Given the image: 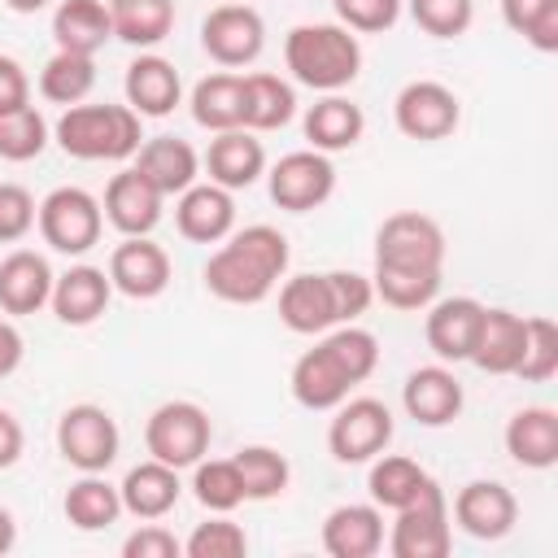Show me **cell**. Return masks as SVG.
Returning <instances> with one entry per match:
<instances>
[{"label":"cell","mask_w":558,"mask_h":558,"mask_svg":"<svg viewBox=\"0 0 558 558\" xmlns=\"http://www.w3.org/2000/svg\"><path fill=\"white\" fill-rule=\"evenodd\" d=\"M392 432H397L392 410L379 397H344L327 423V453L340 466H362L388 449Z\"/></svg>","instance_id":"8"},{"label":"cell","mask_w":558,"mask_h":558,"mask_svg":"<svg viewBox=\"0 0 558 558\" xmlns=\"http://www.w3.org/2000/svg\"><path fill=\"white\" fill-rule=\"evenodd\" d=\"M209 440H214V418L205 405L196 401H161L148 423H144V449L148 458L174 466V471H192L205 453H209Z\"/></svg>","instance_id":"5"},{"label":"cell","mask_w":558,"mask_h":558,"mask_svg":"<svg viewBox=\"0 0 558 558\" xmlns=\"http://www.w3.org/2000/svg\"><path fill=\"white\" fill-rule=\"evenodd\" d=\"M113 39L109 4L105 0H57L52 9V44L61 52H83L96 57Z\"/></svg>","instance_id":"31"},{"label":"cell","mask_w":558,"mask_h":558,"mask_svg":"<svg viewBox=\"0 0 558 558\" xmlns=\"http://www.w3.org/2000/svg\"><path fill=\"white\" fill-rule=\"evenodd\" d=\"M22 449H26V432H22V423L13 418V410L0 405V471H9V466L22 458Z\"/></svg>","instance_id":"51"},{"label":"cell","mask_w":558,"mask_h":558,"mask_svg":"<svg viewBox=\"0 0 558 558\" xmlns=\"http://www.w3.org/2000/svg\"><path fill=\"white\" fill-rule=\"evenodd\" d=\"M283 65L310 92H344L362 74V39L340 22H301L283 35Z\"/></svg>","instance_id":"3"},{"label":"cell","mask_w":558,"mask_h":558,"mask_svg":"<svg viewBox=\"0 0 558 558\" xmlns=\"http://www.w3.org/2000/svg\"><path fill=\"white\" fill-rule=\"evenodd\" d=\"M392 122L405 140L436 144V140H449L458 131L462 100H458L453 87H445L436 78H410L392 100Z\"/></svg>","instance_id":"13"},{"label":"cell","mask_w":558,"mask_h":558,"mask_svg":"<svg viewBox=\"0 0 558 558\" xmlns=\"http://www.w3.org/2000/svg\"><path fill=\"white\" fill-rule=\"evenodd\" d=\"M240 484H244V501H275L288 493L292 484V466L275 445H244L231 453Z\"/></svg>","instance_id":"38"},{"label":"cell","mask_w":558,"mask_h":558,"mask_svg":"<svg viewBox=\"0 0 558 558\" xmlns=\"http://www.w3.org/2000/svg\"><path fill=\"white\" fill-rule=\"evenodd\" d=\"M174 227L192 244H222L235 231V192L196 179L174 196Z\"/></svg>","instance_id":"17"},{"label":"cell","mask_w":558,"mask_h":558,"mask_svg":"<svg viewBox=\"0 0 558 558\" xmlns=\"http://www.w3.org/2000/svg\"><path fill=\"white\" fill-rule=\"evenodd\" d=\"M35 227L44 235V244L52 253H65V257H83L100 244V231H105V209L100 201L87 192V187H52L44 201H39V214H35Z\"/></svg>","instance_id":"6"},{"label":"cell","mask_w":558,"mask_h":558,"mask_svg":"<svg viewBox=\"0 0 558 558\" xmlns=\"http://www.w3.org/2000/svg\"><path fill=\"white\" fill-rule=\"evenodd\" d=\"M35 196L22 183H0V244H22L35 231Z\"/></svg>","instance_id":"48"},{"label":"cell","mask_w":558,"mask_h":558,"mask_svg":"<svg viewBox=\"0 0 558 558\" xmlns=\"http://www.w3.org/2000/svg\"><path fill=\"white\" fill-rule=\"evenodd\" d=\"M52 266L35 248H13L0 257V314L26 318L52 301Z\"/></svg>","instance_id":"20"},{"label":"cell","mask_w":558,"mask_h":558,"mask_svg":"<svg viewBox=\"0 0 558 558\" xmlns=\"http://www.w3.org/2000/svg\"><path fill=\"white\" fill-rule=\"evenodd\" d=\"M26 357V340L13 327V318H0V379H9Z\"/></svg>","instance_id":"52"},{"label":"cell","mask_w":558,"mask_h":558,"mask_svg":"<svg viewBox=\"0 0 558 558\" xmlns=\"http://www.w3.org/2000/svg\"><path fill=\"white\" fill-rule=\"evenodd\" d=\"M392 527H388V554L392 558H445L453 545L449 532V497L445 488L432 480L410 506L392 510Z\"/></svg>","instance_id":"10"},{"label":"cell","mask_w":558,"mask_h":558,"mask_svg":"<svg viewBox=\"0 0 558 558\" xmlns=\"http://www.w3.org/2000/svg\"><path fill=\"white\" fill-rule=\"evenodd\" d=\"M379 366V340L375 331L357 327V323H340L331 331H323L314 340V349H305L292 362L288 388L292 401L305 410H336L357 384H366Z\"/></svg>","instance_id":"2"},{"label":"cell","mask_w":558,"mask_h":558,"mask_svg":"<svg viewBox=\"0 0 558 558\" xmlns=\"http://www.w3.org/2000/svg\"><path fill=\"white\" fill-rule=\"evenodd\" d=\"M187 558H240L248 554V532L231 519V514H209L205 523H196L183 541Z\"/></svg>","instance_id":"44"},{"label":"cell","mask_w":558,"mask_h":558,"mask_svg":"<svg viewBox=\"0 0 558 558\" xmlns=\"http://www.w3.org/2000/svg\"><path fill=\"white\" fill-rule=\"evenodd\" d=\"M480 314H484V301H475V296H436L427 305L423 336H427V349L436 353V362H466L471 357Z\"/></svg>","instance_id":"21"},{"label":"cell","mask_w":558,"mask_h":558,"mask_svg":"<svg viewBox=\"0 0 558 558\" xmlns=\"http://www.w3.org/2000/svg\"><path fill=\"white\" fill-rule=\"evenodd\" d=\"M135 170L170 201L201 179V153L179 135H153L135 148Z\"/></svg>","instance_id":"28"},{"label":"cell","mask_w":558,"mask_h":558,"mask_svg":"<svg viewBox=\"0 0 558 558\" xmlns=\"http://www.w3.org/2000/svg\"><path fill=\"white\" fill-rule=\"evenodd\" d=\"M13 13H39V9H48L52 0H4Z\"/></svg>","instance_id":"54"},{"label":"cell","mask_w":558,"mask_h":558,"mask_svg":"<svg viewBox=\"0 0 558 558\" xmlns=\"http://www.w3.org/2000/svg\"><path fill=\"white\" fill-rule=\"evenodd\" d=\"M187 109H192V122L205 126L209 135L240 126V118H244V74H235V70H214V74H205V78L192 87Z\"/></svg>","instance_id":"34"},{"label":"cell","mask_w":558,"mask_h":558,"mask_svg":"<svg viewBox=\"0 0 558 558\" xmlns=\"http://www.w3.org/2000/svg\"><path fill=\"white\" fill-rule=\"evenodd\" d=\"M501 22L536 52H558V0H501Z\"/></svg>","instance_id":"43"},{"label":"cell","mask_w":558,"mask_h":558,"mask_svg":"<svg viewBox=\"0 0 558 558\" xmlns=\"http://www.w3.org/2000/svg\"><path fill=\"white\" fill-rule=\"evenodd\" d=\"M288 262H292L288 235L270 222H253L231 231L205 257L201 279H205V292L227 305H262L288 275Z\"/></svg>","instance_id":"1"},{"label":"cell","mask_w":558,"mask_h":558,"mask_svg":"<svg viewBox=\"0 0 558 558\" xmlns=\"http://www.w3.org/2000/svg\"><path fill=\"white\" fill-rule=\"evenodd\" d=\"M323 549L331 558H375L384 549V510L375 501H344L327 510Z\"/></svg>","instance_id":"25"},{"label":"cell","mask_w":558,"mask_h":558,"mask_svg":"<svg viewBox=\"0 0 558 558\" xmlns=\"http://www.w3.org/2000/svg\"><path fill=\"white\" fill-rule=\"evenodd\" d=\"M61 514L78 532H105L122 519V493L105 480V471H78V480L61 497Z\"/></svg>","instance_id":"32"},{"label":"cell","mask_w":558,"mask_h":558,"mask_svg":"<svg viewBox=\"0 0 558 558\" xmlns=\"http://www.w3.org/2000/svg\"><path fill=\"white\" fill-rule=\"evenodd\" d=\"M105 222L122 235H153L157 222H161V209H166V196L135 170V166H122L109 183H105Z\"/></svg>","instance_id":"16"},{"label":"cell","mask_w":558,"mask_h":558,"mask_svg":"<svg viewBox=\"0 0 558 558\" xmlns=\"http://www.w3.org/2000/svg\"><path fill=\"white\" fill-rule=\"evenodd\" d=\"M201 48L222 70H244L266 48V22L248 0H222L201 22Z\"/></svg>","instance_id":"11"},{"label":"cell","mask_w":558,"mask_h":558,"mask_svg":"<svg viewBox=\"0 0 558 558\" xmlns=\"http://www.w3.org/2000/svg\"><path fill=\"white\" fill-rule=\"evenodd\" d=\"M96 87V57H83V52H52L39 70V96L70 109V105H83Z\"/></svg>","instance_id":"37"},{"label":"cell","mask_w":558,"mask_h":558,"mask_svg":"<svg viewBox=\"0 0 558 558\" xmlns=\"http://www.w3.org/2000/svg\"><path fill=\"white\" fill-rule=\"evenodd\" d=\"M523 331H527V314H514L506 305H484L466 362H475L484 375H514L523 353Z\"/></svg>","instance_id":"27"},{"label":"cell","mask_w":558,"mask_h":558,"mask_svg":"<svg viewBox=\"0 0 558 558\" xmlns=\"http://www.w3.org/2000/svg\"><path fill=\"white\" fill-rule=\"evenodd\" d=\"M514 375L523 384H549L558 375V323L549 314H527L523 353H519Z\"/></svg>","instance_id":"42"},{"label":"cell","mask_w":558,"mask_h":558,"mask_svg":"<svg viewBox=\"0 0 558 558\" xmlns=\"http://www.w3.org/2000/svg\"><path fill=\"white\" fill-rule=\"evenodd\" d=\"M183 554V541L157 523V519H144L126 541H122V558H179Z\"/></svg>","instance_id":"49"},{"label":"cell","mask_w":558,"mask_h":558,"mask_svg":"<svg viewBox=\"0 0 558 558\" xmlns=\"http://www.w3.org/2000/svg\"><path fill=\"white\" fill-rule=\"evenodd\" d=\"M192 497L209 514H231L235 506H244V484H240L235 458H201L192 466Z\"/></svg>","instance_id":"40"},{"label":"cell","mask_w":558,"mask_h":558,"mask_svg":"<svg viewBox=\"0 0 558 558\" xmlns=\"http://www.w3.org/2000/svg\"><path fill=\"white\" fill-rule=\"evenodd\" d=\"M301 131H305L310 148H318V153L331 157V153L353 148V144L366 135V113H362V105H353L349 96H340V92H323V96L305 109Z\"/></svg>","instance_id":"30"},{"label":"cell","mask_w":558,"mask_h":558,"mask_svg":"<svg viewBox=\"0 0 558 558\" xmlns=\"http://www.w3.org/2000/svg\"><path fill=\"white\" fill-rule=\"evenodd\" d=\"M109 301H113L109 270L78 262V266H70L65 275L52 279V301H48V305H52L57 323H65V327H92L96 318H105Z\"/></svg>","instance_id":"22"},{"label":"cell","mask_w":558,"mask_h":558,"mask_svg":"<svg viewBox=\"0 0 558 558\" xmlns=\"http://www.w3.org/2000/svg\"><path fill=\"white\" fill-rule=\"evenodd\" d=\"M445 231L432 214L397 209L375 227V266L384 270H445Z\"/></svg>","instance_id":"7"},{"label":"cell","mask_w":558,"mask_h":558,"mask_svg":"<svg viewBox=\"0 0 558 558\" xmlns=\"http://www.w3.org/2000/svg\"><path fill=\"white\" fill-rule=\"evenodd\" d=\"M170 275H174L170 253L153 235H122V244H113L109 253V283L131 301L161 296L170 288Z\"/></svg>","instance_id":"14"},{"label":"cell","mask_w":558,"mask_h":558,"mask_svg":"<svg viewBox=\"0 0 558 558\" xmlns=\"http://www.w3.org/2000/svg\"><path fill=\"white\" fill-rule=\"evenodd\" d=\"M201 170L209 174V183H218L227 192H240V187H253L266 174V148L244 126L214 131V140H209V148L201 157Z\"/></svg>","instance_id":"19"},{"label":"cell","mask_w":558,"mask_h":558,"mask_svg":"<svg viewBox=\"0 0 558 558\" xmlns=\"http://www.w3.org/2000/svg\"><path fill=\"white\" fill-rule=\"evenodd\" d=\"M323 275H327V288H331L336 323H357L375 301L371 275H362V270H323Z\"/></svg>","instance_id":"47"},{"label":"cell","mask_w":558,"mask_h":558,"mask_svg":"<svg viewBox=\"0 0 558 558\" xmlns=\"http://www.w3.org/2000/svg\"><path fill=\"white\" fill-rule=\"evenodd\" d=\"M118 493H122V514H131V519H166L183 497V480H179L174 466H166L157 458H144L122 475Z\"/></svg>","instance_id":"29"},{"label":"cell","mask_w":558,"mask_h":558,"mask_svg":"<svg viewBox=\"0 0 558 558\" xmlns=\"http://www.w3.org/2000/svg\"><path fill=\"white\" fill-rule=\"evenodd\" d=\"M266 192L288 214H310L331 201L336 192V166L318 148H292L266 170Z\"/></svg>","instance_id":"12"},{"label":"cell","mask_w":558,"mask_h":558,"mask_svg":"<svg viewBox=\"0 0 558 558\" xmlns=\"http://www.w3.org/2000/svg\"><path fill=\"white\" fill-rule=\"evenodd\" d=\"M122 92L140 118H166L183 100V78L161 52H140L122 74Z\"/></svg>","instance_id":"23"},{"label":"cell","mask_w":558,"mask_h":558,"mask_svg":"<svg viewBox=\"0 0 558 558\" xmlns=\"http://www.w3.org/2000/svg\"><path fill=\"white\" fill-rule=\"evenodd\" d=\"M453 523L475 541H501L519 523V501L501 480H471L453 493Z\"/></svg>","instance_id":"15"},{"label":"cell","mask_w":558,"mask_h":558,"mask_svg":"<svg viewBox=\"0 0 558 558\" xmlns=\"http://www.w3.org/2000/svg\"><path fill=\"white\" fill-rule=\"evenodd\" d=\"M440 279H445V270H384V266L371 270L375 301H384L392 310H405V314L427 310L440 296Z\"/></svg>","instance_id":"39"},{"label":"cell","mask_w":558,"mask_h":558,"mask_svg":"<svg viewBox=\"0 0 558 558\" xmlns=\"http://www.w3.org/2000/svg\"><path fill=\"white\" fill-rule=\"evenodd\" d=\"M22 105H31V74L17 57L0 52V113L22 109Z\"/></svg>","instance_id":"50"},{"label":"cell","mask_w":558,"mask_h":558,"mask_svg":"<svg viewBox=\"0 0 558 558\" xmlns=\"http://www.w3.org/2000/svg\"><path fill=\"white\" fill-rule=\"evenodd\" d=\"M296 118V87L270 70H253L244 74V118L240 126L253 131V135H266V131H279Z\"/></svg>","instance_id":"33"},{"label":"cell","mask_w":558,"mask_h":558,"mask_svg":"<svg viewBox=\"0 0 558 558\" xmlns=\"http://www.w3.org/2000/svg\"><path fill=\"white\" fill-rule=\"evenodd\" d=\"M501 445L514 466L523 471H549L558 462V410L554 405H523L506 418Z\"/></svg>","instance_id":"24"},{"label":"cell","mask_w":558,"mask_h":558,"mask_svg":"<svg viewBox=\"0 0 558 558\" xmlns=\"http://www.w3.org/2000/svg\"><path fill=\"white\" fill-rule=\"evenodd\" d=\"M105 4H109L113 39L140 52H153L174 31V0H105Z\"/></svg>","instance_id":"35"},{"label":"cell","mask_w":558,"mask_h":558,"mask_svg":"<svg viewBox=\"0 0 558 558\" xmlns=\"http://www.w3.org/2000/svg\"><path fill=\"white\" fill-rule=\"evenodd\" d=\"M279 323L296 336H323L336 323V305H331V288L327 275H283L279 283Z\"/></svg>","instance_id":"26"},{"label":"cell","mask_w":558,"mask_h":558,"mask_svg":"<svg viewBox=\"0 0 558 558\" xmlns=\"http://www.w3.org/2000/svg\"><path fill=\"white\" fill-rule=\"evenodd\" d=\"M52 140L61 144L65 157L74 161H131L135 148L144 144L140 131V113L131 105H70L57 122H52Z\"/></svg>","instance_id":"4"},{"label":"cell","mask_w":558,"mask_h":558,"mask_svg":"<svg viewBox=\"0 0 558 558\" xmlns=\"http://www.w3.org/2000/svg\"><path fill=\"white\" fill-rule=\"evenodd\" d=\"M336 22L349 26L353 35H384L401 22V0H331Z\"/></svg>","instance_id":"46"},{"label":"cell","mask_w":558,"mask_h":558,"mask_svg":"<svg viewBox=\"0 0 558 558\" xmlns=\"http://www.w3.org/2000/svg\"><path fill=\"white\" fill-rule=\"evenodd\" d=\"M122 432L118 418L96 401H74L57 418V453L74 471H109L118 462Z\"/></svg>","instance_id":"9"},{"label":"cell","mask_w":558,"mask_h":558,"mask_svg":"<svg viewBox=\"0 0 558 558\" xmlns=\"http://www.w3.org/2000/svg\"><path fill=\"white\" fill-rule=\"evenodd\" d=\"M13 545H17V519H13V510L0 506V558H4Z\"/></svg>","instance_id":"53"},{"label":"cell","mask_w":558,"mask_h":558,"mask_svg":"<svg viewBox=\"0 0 558 558\" xmlns=\"http://www.w3.org/2000/svg\"><path fill=\"white\" fill-rule=\"evenodd\" d=\"M48 140H52V126L35 105L0 113V161H13V166L35 161L48 148Z\"/></svg>","instance_id":"41"},{"label":"cell","mask_w":558,"mask_h":558,"mask_svg":"<svg viewBox=\"0 0 558 558\" xmlns=\"http://www.w3.org/2000/svg\"><path fill=\"white\" fill-rule=\"evenodd\" d=\"M414 26L432 39H458L475 22V0H401Z\"/></svg>","instance_id":"45"},{"label":"cell","mask_w":558,"mask_h":558,"mask_svg":"<svg viewBox=\"0 0 558 558\" xmlns=\"http://www.w3.org/2000/svg\"><path fill=\"white\" fill-rule=\"evenodd\" d=\"M462 384L449 371V362H432V366H414L401 384V405L418 427H445L462 414Z\"/></svg>","instance_id":"18"},{"label":"cell","mask_w":558,"mask_h":558,"mask_svg":"<svg viewBox=\"0 0 558 558\" xmlns=\"http://www.w3.org/2000/svg\"><path fill=\"white\" fill-rule=\"evenodd\" d=\"M427 484H432V475H427L414 458H405V453H375V458H371L366 493H371V501H375L379 510H401V506H410Z\"/></svg>","instance_id":"36"}]
</instances>
